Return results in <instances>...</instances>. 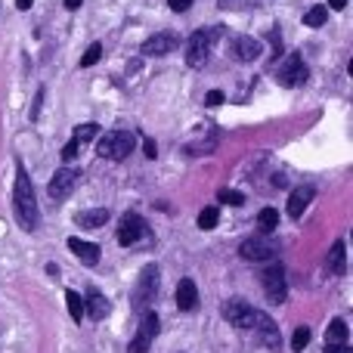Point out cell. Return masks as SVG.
<instances>
[{"label": "cell", "mask_w": 353, "mask_h": 353, "mask_svg": "<svg viewBox=\"0 0 353 353\" xmlns=\"http://www.w3.org/2000/svg\"><path fill=\"white\" fill-rule=\"evenodd\" d=\"M74 155H78V143H74V140H68V143H65V149H62V159H65V161H72Z\"/></svg>", "instance_id": "30"}, {"label": "cell", "mask_w": 353, "mask_h": 353, "mask_svg": "<svg viewBox=\"0 0 353 353\" xmlns=\"http://www.w3.org/2000/svg\"><path fill=\"white\" fill-rule=\"evenodd\" d=\"M78 180H81V171H74V168H62V171H56V176L50 180V199L53 201H62V199H68L72 195V189L78 186Z\"/></svg>", "instance_id": "10"}, {"label": "cell", "mask_w": 353, "mask_h": 353, "mask_svg": "<svg viewBox=\"0 0 353 353\" xmlns=\"http://www.w3.org/2000/svg\"><path fill=\"white\" fill-rule=\"evenodd\" d=\"M230 53L236 56L239 62H254L257 56H261V41H257V37H248V34H239V37H232Z\"/></svg>", "instance_id": "14"}, {"label": "cell", "mask_w": 353, "mask_h": 353, "mask_svg": "<svg viewBox=\"0 0 353 353\" xmlns=\"http://www.w3.org/2000/svg\"><path fill=\"white\" fill-rule=\"evenodd\" d=\"M31 3H34V0H16V6H19V10H28Z\"/></svg>", "instance_id": "38"}, {"label": "cell", "mask_w": 353, "mask_h": 353, "mask_svg": "<svg viewBox=\"0 0 353 353\" xmlns=\"http://www.w3.org/2000/svg\"><path fill=\"white\" fill-rule=\"evenodd\" d=\"M81 3H84V0H65V10H78Z\"/></svg>", "instance_id": "37"}, {"label": "cell", "mask_w": 353, "mask_h": 353, "mask_svg": "<svg viewBox=\"0 0 353 353\" xmlns=\"http://www.w3.org/2000/svg\"><path fill=\"white\" fill-rule=\"evenodd\" d=\"M217 201H220V205H242L245 195L236 192V189H220V192H217Z\"/></svg>", "instance_id": "29"}, {"label": "cell", "mask_w": 353, "mask_h": 353, "mask_svg": "<svg viewBox=\"0 0 353 353\" xmlns=\"http://www.w3.org/2000/svg\"><path fill=\"white\" fill-rule=\"evenodd\" d=\"M329 270L335 276H344L347 273V245L338 239L335 245H332V251H329Z\"/></svg>", "instance_id": "18"}, {"label": "cell", "mask_w": 353, "mask_h": 353, "mask_svg": "<svg viewBox=\"0 0 353 353\" xmlns=\"http://www.w3.org/2000/svg\"><path fill=\"white\" fill-rule=\"evenodd\" d=\"M257 226H261V232H273L276 226H279V211H276V208H263V211L257 214Z\"/></svg>", "instance_id": "22"}, {"label": "cell", "mask_w": 353, "mask_h": 353, "mask_svg": "<svg viewBox=\"0 0 353 353\" xmlns=\"http://www.w3.org/2000/svg\"><path fill=\"white\" fill-rule=\"evenodd\" d=\"M205 103H208V105H220V103H223V93H220V90H211V93L205 97Z\"/></svg>", "instance_id": "33"}, {"label": "cell", "mask_w": 353, "mask_h": 353, "mask_svg": "<svg viewBox=\"0 0 353 353\" xmlns=\"http://www.w3.org/2000/svg\"><path fill=\"white\" fill-rule=\"evenodd\" d=\"M97 137H99V128H97V124H81V128H74V137H72V140L81 146V143H90V140H97Z\"/></svg>", "instance_id": "25"}, {"label": "cell", "mask_w": 353, "mask_h": 353, "mask_svg": "<svg viewBox=\"0 0 353 353\" xmlns=\"http://www.w3.org/2000/svg\"><path fill=\"white\" fill-rule=\"evenodd\" d=\"M143 236H149L146 220H143L140 214L128 211V214L121 217V223H118V242H121V245H137Z\"/></svg>", "instance_id": "9"}, {"label": "cell", "mask_w": 353, "mask_h": 353, "mask_svg": "<svg viewBox=\"0 0 353 353\" xmlns=\"http://www.w3.org/2000/svg\"><path fill=\"white\" fill-rule=\"evenodd\" d=\"M12 208H16V217L22 223V230H37L41 223V211H37V199H34V186H31V176L25 174V168L19 165L16 171V186H12Z\"/></svg>", "instance_id": "1"}, {"label": "cell", "mask_w": 353, "mask_h": 353, "mask_svg": "<svg viewBox=\"0 0 353 353\" xmlns=\"http://www.w3.org/2000/svg\"><path fill=\"white\" fill-rule=\"evenodd\" d=\"M155 335H159V313L146 310L143 313V319H140V329H137L134 341H130V347H128V353H149Z\"/></svg>", "instance_id": "5"}, {"label": "cell", "mask_w": 353, "mask_h": 353, "mask_svg": "<svg viewBox=\"0 0 353 353\" xmlns=\"http://www.w3.org/2000/svg\"><path fill=\"white\" fill-rule=\"evenodd\" d=\"M325 19H329V10H325V6H310V10L304 12V22L310 25V28H319V25H325Z\"/></svg>", "instance_id": "24"}, {"label": "cell", "mask_w": 353, "mask_h": 353, "mask_svg": "<svg viewBox=\"0 0 353 353\" xmlns=\"http://www.w3.org/2000/svg\"><path fill=\"white\" fill-rule=\"evenodd\" d=\"M276 81H279L282 87H301L307 81V65L304 59H301V53H292L285 62L279 65V72H276Z\"/></svg>", "instance_id": "8"}, {"label": "cell", "mask_w": 353, "mask_h": 353, "mask_svg": "<svg viewBox=\"0 0 353 353\" xmlns=\"http://www.w3.org/2000/svg\"><path fill=\"white\" fill-rule=\"evenodd\" d=\"M137 146V137L128 134V130H109V134L99 137L97 143V152L99 159H109V161H124Z\"/></svg>", "instance_id": "2"}, {"label": "cell", "mask_w": 353, "mask_h": 353, "mask_svg": "<svg viewBox=\"0 0 353 353\" xmlns=\"http://www.w3.org/2000/svg\"><path fill=\"white\" fill-rule=\"evenodd\" d=\"M223 316L236 329H251L254 325V307H248L245 301H230V304H223Z\"/></svg>", "instance_id": "11"}, {"label": "cell", "mask_w": 353, "mask_h": 353, "mask_svg": "<svg viewBox=\"0 0 353 353\" xmlns=\"http://www.w3.org/2000/svg\"><path fill=\"white\" fill-rule=\"evenodd\" d=\"M168 6H171L174 12H186L189 6H192V0H168Z\"/></svg>", "instance_id": "31"}, {"label": "cell", "mask_w": 353, "mask_h": 353, "mask_svg": "<svg viewBox=\"0 0 353 353\" xmlns=\"http://www.w3.org/2000/svg\"><path fill=\"white\" fill-rule=\"evenodd\" d=\"M261 282H263V292H267L270 304H282V301L288 298V285H285V270H282V263H270V267L263 270Z\"/></svg>", "instance_id": "6"}, {"label": "cell", "mask_w": 353, "mask_h": 353, "mask_svg": "<svg viewBox=\"0 0 353 353\" xmlns=\"http://www.w3.org/2000/svg\"><path fill=\"white\" fill-rule=\"evenodd\" d=\"M338 344H347V323L344 319H332L329 332H325V347H338Z\"/></svg>", "instance_id": "21"}, {"label": "cell", "mask_w": 353, "mask_h": 353, "mask_svg": "<svg viewBox=\"0 0 353 353\" xmlns=\"http://www.w3.org/2000/svg\"><path fill=\"white\" fill-rule=\"evenodd\" d=\"M99 56H103V43H90V47H87V53L81 56V68H90V65H97V62H99Z\"/></svg>", "instance_id": "27"}, {"label": "cell", "mask_w": 353, "mask_h": 353, "mask_svg": "<svg viewBox=\"0 0 353 353\" xmlns=\"http://www.w3.org/2000/svg\"><path fill=\"white\" fill-rule=\"evenodd\" d=\"M65 304H68V313H72L74 323H81V319H84V301H81V294L65 292Z\"/></svg>", "instance_id": "23"}, {"label": "cell", "mask_w": 353, "mask_h": 353, "mask_svg": "<svg viewBox=\"0 0 353 353\" xmlns=\"http://www.w3.org/2000/svg\"><path fill=\"white\" fill-rule=\"evenodd\" d=\"M223 34V28H199V31H192L189 34V41H186V62L192 68H201L208 62V56H211V47H214V41Z\"/></svg>", "instance_id": "3"}, {"label": "cell", "mask_w": 353, "mask_h": 353, "mask_svg": "<svg viewBox=\"0 0 353 353\" xmlns=\"http://www.w3.org/2000/svg\"><path fill=\"white\" fill-rule=\"evenodd\" d=\"M325 353H353L350 344H338V347H325Z\"/></svg>", "instance_id": "35"}, {"label": "cell", "mask_w": 353, "mask_h": 353, "mask_svg": "<svg viewBox=\"0 0 353 353\" xmlns=\"http://www.w3.org/2000/svg\"><path fill=\"white\" fill-rule=\"evenodd\" d=\"M74 220H78L81 230H99V226L109 220V208H93V211H81Z\"/></svg>", "instance_id": "17"}, {"label": "cell", "mask_w": 353, "mask_h": 353, "mask_svg": "<svg viewBox=\"0 0 353 353\" xmlns=\"http://www.w3.org/2000/svg\"><path fill=\"white\" fill-rule=\"evenodd\" d=\"M143 152H146V159H155V155H159V146H155V140H143Z\"/></svg>", "instance_id": "32"}, {"label": "cell", "mask_w": 353, "mask_h": 353, "mask_svg": "<svg viewBox=\"0 0 353 353\" xmlns=\"http://www.w3.org/2000/svg\"><path fill=\"white\" fill-rule=\"evenodd\" d=\"M251 329L261 335V341H263V347H270V350H279V325L273 323V319L267 316V313H261V310H254V325Z\"/></svg>", "instance_id": "12"}, {"label": "cell", "mask_w": 353, "mask_h": 353, "mask_svg": "<svg viewBox=\"0 0 353 353\" xmlns=\"http://www.w3.org/2000/svg\"><path fill=\"white\" fill-rule=\"evenodd\" d=\"M313 201V189L310 186H301V189H294L292 195H288V214L292 217H301L304 214V208Z\"/></svg>", "instance_id": "19"}, {"label": "cell", "mask_w": 353, "mask_h": 353, "mask_svg": "<svg viewBox=\"0 0 353 353\" xmlns=\"http://www.w3.org/2000/svg\"><path fill=\"white\" fill-rule=\"evenodd\" d=\"M68 251H72L81 263H87V267H97L99 263V245H93V242H84V239H68Z\"/></svg>", "instance_id": "15"}, {"label": "cell", "mask_w": 353, "mask_h": 353, "mask_svg": "<svg viewBox=\"0 0 353 353\" xmlns=\"http://www.w3.org/2000/svg\"><path fill=\"white\" fill-rule=\"evenodd\" d=\"M41 103H43V87L37 90V99H34V109H31V121L37 118V112H41Z\"/></svg>", "instance_id": "34"}, {"label": "cell", "mask_w": 353, "mask_h": 353, "mask_svg": "<svg viewBox=\"0 0 353 353\" xmlns=\"http://www.w3.org/2000/svg\"><path fill=\"white\" fill-rule=\"evenodd\" d=\"M176 307L183 313H192L199 307V288H195L192 279H180V285H176Z\"/></svg>", "instance_id": "16"}, {"label": "cell", "mask_w": 353, "mask_h": 353, "mask_svg": "<svg viewBox=\"0 0 353 353\" xmlns=\"http://www.w3.org/2000/svg\"><path fill=\"white\" fill-rule=\"evenodd\" d=\"M176 47H180V37H176L174 31H159V34H152L143 43V56H165Z\"/></svg>", "instance_id": "13"}, {"label": "cell", "mask_w": 353, "mask_h": 353, "mask_svg": "<svg viewBox=\"0 0 353 353\" xmlns=\"http://www.w3.org/2000/svg\"><path fill=\"white\" fill-rule=\"evenodd\" d=\"M217 220H220L217 208H205V211L199 214V226H201V230H214V226H217Z\"/></svg>", "instance_id": "28"}, {"label": "cell", "mask_w": 353, "mask_h": 353, "mask_svg": "<svg viewBox=\"0 0 353 353\" xmlns=\"http://www.w3.org/2000/svg\"><path fill=\"white\" fill-rule=\"evenodd\" d=\"M159 282H161V273L155 263H149V267H143L140 279H137V288H134V310L137 313H146L149 304L155 301V294H159Z\"/></svg>", "instance_id": "4"}, {"label": "cell", "mask_w": 353, "mask_h": 353, "mask_svg": "<svg viewBox=\"0 0 353 353\" xmlns=\"http://www.w3.org/2000/svg\"><path fill=\"white\" fill-rule=\"evenodd\" d=\"M329 6H332V10H344V6H347V0H329Z\"/></svg>", "instance_id": "36"}, {"label": "cell", "mask_w": 353, "mask_h": 353, "mask_svg": "<svg viewBox=\"0 0 353 353\" xmlns=\"http://www.w3.org/2000/svg\"><path fill=\"white\" fill-rule=\"evenodd\" d=\"M84 313L90 319H105V313H109V301H105L99 292H90L87 301H84Z\"/></svg>", "instance_id": "20"}, {"label": "cell", "mask_w": 353, "mask_h": 353, "mask_svg": "<svg viewBox=\"0 0 353 353\" xmlns=\"http://www.w3.org/2000/svg\"><path fill=\"white\" fill-rule=\"evenodd\" d=\"M239 257L248 263H273L276 257V245L270 239H245L239 245Z\"/></svg>", "instance_id": "7"}, {"label": "cell", "mask_w": 353, "mask_h": 353, "mask_svg": "<svg viewBox=\"0 0 353 353\" xmlns=\"http://www.w3.org/2000/svg\"><path fill=\"white\" fill-rule=\"evenodd\" d=\"M307 344H310V329H307V325H301V329H294V335H292V350L301 353Z\"/></svg>", "instance_id": "26"}]
</instances>
